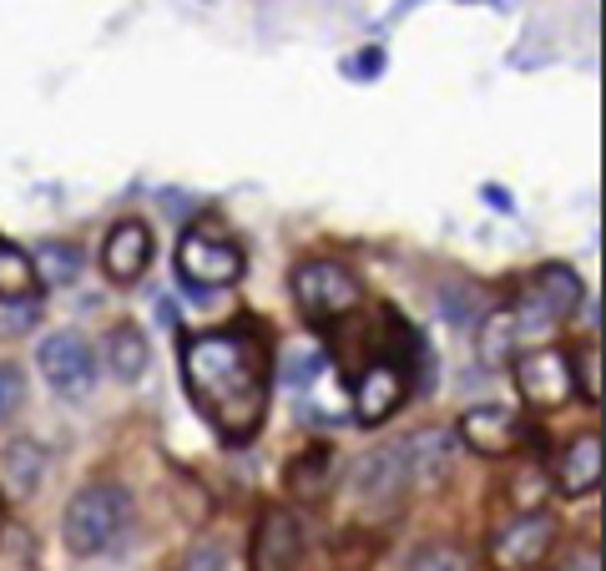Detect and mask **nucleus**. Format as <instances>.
<instances>
[{
	"label": "nucleus",
	"mask_w": 606,
	"mask_h": 571,
	"mask_svg": "<svg viewBox=\"0 0 606 571\" xmlns=\"http://www.w3.org/2000/svg\"><path fill=\"white\" fill-rule=\"evenodd\" d=\"M551 546H556L551 511H521V516L496 526V536H490V567L496 571H531L551 557Z\"/></svg>",
	"instance_id": "obj_7"
},
{
	"label": "nucleus",
	"mask_w": 606,
	"mask_h": 571,
	"mask_svg": "<svg viewBox=\"0 0 606 571\" xmlns=\"http://www.w3.org/2000/svg\"><path fill=\"white\" fill-rule=\"evenodd\" d=\"M152 268V228L142 218H121L102 243V273L112 283H137Z\"/></svg>",
	"instance_id": "obj_12"
},
{
	"label": "nucleus",
	"mask_w": 606,
	"mask_h": 571,
	"mask_svg": "<svg viewBox=\"0 0 606 571\" xmlns=\"http://www.w3.org/2000/svg\"><path fill=\"white\" fill-rule=\"evenodd\" d=\"M399 445H405L409 486H440V480L455 470V461H461V440H455V430H445V426L415 430V435L399 440Z\"/></svg>",
	"instance_id": "obj_13"
},
{
	"label": "nucleus",
	"mask_w": 606,
	"mask_h": 571,
	"mask_svg": "<svg viewBox=\"0 0 606 571\" xmlns=\"http://www.w3.org/2000/svg\"><path fill=\"white\" fill-rule=\"evenodd\" d=\"M303 557V521L289 505H268L253 532V571H293Z\"/></svg>",
	"instance_id": "obj_10"
},
{
	"label": "nucleus",
	"mask_w": 606,
	"mask_h": 571,
	"mask_svg": "<svg viewBox=\"0 0 606 571\" xmlns=\"http://www.w3.org/2000/svg\"><path fill=\"white\" fill-rule=\"evenodd\" d=\"M21 405H26V374H21V364H5V359H0V426H5Z\"/></svg>",
	"instance_id": "obj_22"
},
{
	"label": "nucleus",
	"mask_w": 606,
	"mask_h": 571,
	"mask_svg": "<svg viewBox=\"0 0 606 571\" xmlns=\"http://www.w3.org/2000/svg\"><path fill=\"white\" fill-rule=\"evenodd\" d=\"M486 202H490V208H505V213H511V193H501V187H486Z\"/></svg>",
	"instance_id": "obj_26"
},
{
	"label": "nucleus",
	"mask_w": 606,
	"mask_h": 571,
	"mask_svg": "<svg viewBox=\"0 0 606 571\" xmlns=\"http://www.w3.org/2000/svg\"><path fill=\"white\" fill-rule=\"evenodd\" d=\"M106 364L117 374L121 385H137L152 364V349H147V334L137 324H117V329L106 334Z\"/></svg>",
	"instance_id": "obj_16"
},
{
	"label": "nucleus",
	"mask_w": 606,
	"mask_h": 571,
	"mask_svg": "<svg viewBox=\"0 0 606 571\" xmlns=\"http://www.w3.org/2000/svg\"><path fill=\"white\" fill-rule=\"evenodd\" d=\"M40 470H46V451H40L36 440H15V445H5V476H11L15 491H36Z\"/></svg>",
	"instance_id": "obj_20"
},
{
	"label": "nucleus",
	"mask_w": 606,
	"mask_h": 571,
	"mask_svg": "<svg viewBox=\"0 0 606 571\" xmlns=\"http://www.w3.org/2000/svg\"><path fill=\"white\" fill-rule=\"evenodd\" d=\"M36 364L46 374V385L56 389L61 399H86L96 385V354L81 334L61 329V334H46L36 349Z\"/></svg>",
	"instance_id": "obj_8"
},
{
	"label": "nucleus",
	"mask_w": 606,
	"mask_h": 571,
	"mask_svg": "<svg viewBox=\"0 0 606 571\" xmlns=\"http://www.w3.org/2000/svg\"><path fill=\"white\" fill-rule=\"evenodd\" d=\"M409 491V465H405V445H380L354 465V496L370 511H389L399 505Z\"/></svg>",
	"instance_id": "obj_9"
},
{
	"label": "nucleus",
	"mask_w": 606,
	"mask_h": 571,
	"mask_svg": "<svg viewBox=\"0 0 606 571\" xmlns=\"http://www.w3.org/2000/svg\"><path fill=\"white\" fill-rule=\"evenodd\" d=\"M293 299H299L303 319L329 324L364 304V283H359L354 268H343L339 258H308V264L293 268Z\"/></svg>",
	"instance_id": "obj_3"
},
{
	"label": "nucleus",
	"mask_w": 606,
	"mask_h": 571,
	"mask_svg": "<svg viewBox=\"0 0 606 571\" xmlns=\"http://www.w3.org/2000/svg\"><path fill=\"white\" fill-rule=\"evenodd\" d=\"M183 385L228 445H248L268 415V339L253 324L193 334L183 345Z\"/></svg>",
	"instance_id": "obj_1"
},
{
	"label": "nucleus",
	"mask_w": 606,
	"mask_h": 571,
	"mask_svg": "<svg viewBox=\"0 0 606 571\" xmlns=\"http://www.w3.org/2000/svg\"><path fill=\"white\" fill-rule=\"evenodd\" d=\"M515 389L531 410H561L571 395H576V374H571V359L551 345H536L526 354H515Z\"/></svg>",
	"instance_id": "obj_6"
},
{
	"label": "nucleus",
	"mask_w": 606,
	"mask_h": 571,
	"mask_svg": "<svg viewBox=\"0 0 606 571\" xmlns=\"http://www.w3.org/2000/svg\"><path fill=\"white\" fill-rule=\"evenodd\" d=\"M405 571H470V557H465L461 546L435 541V546H420V551L409 557Z\"/></svg>",
	"instance_id": "obj_21"
},
{
	"label": "nucleus",
	"mask_w": 606,
	"mask_h": 571,
	"mask_svg": "<svg viewBox=\"0 0 606 571\" xmlns=\"http://www.w3.org/2000/svg\"><path fill=\"white\" fill-rule=\"evenodd\" d=\"M228 567V551H223V541H198L193 551L183 557V567L177 571H223Z\"/></svg>",
	"instance_id": "obj_23"
},
{
	"label": "nucleus",
	"mask_w": 606,
	"mask_h": 571,
	"mask_svg": "<svg viewBox=\"0 0 606 571\" xmlns=\"http://www.w3.org/2000/svg\"><path fill=\"white\" fill-rule=\"evenodd\" d=\"M36 264H31L26 248L15 243H0V304H26L36 299Z\"/></svg>",
	"instance_id": "obj_18"
},
{
	"label": "nucleus",
	"mask_w": 606,
	"mask_h": 571,
	"mask_svg": "<svg viewBox=\"0 0 606 571\" xmlns=\"http://www.w3.org/2000/svg\"><path fill=\"white\" fill-rule=\"evenodd\" d=\"M127 526H132V496L117 480H92L67 501L61 541L71 557H102L127 536Z\"/></svg>",
	"instance_id": "obj_2"
},
{
	"label": "nucleus",
	"mask_w": 606,
	"mask_h": 571,
	"mask_svg": "<svg viewBox=\"0 0 606 571\" xmlns=\"http://www.w3.org/2000/svg\"><path fill=\"white\" fill-rule=\"evenodd\" d=\"M409 385H405V370H399L395 359H374L370 370L359 374L354 395H349V405H354L359 426H380V420H389V415L405 405Z\"/></svg>",
	"instance_id": "obj_11"
},
{
	"label": "nucleus",
	"mask_w": 606,
	"mask_h": 571,
	"mask_svg": "<svg viewBox=\"0 0 606 571\" xmlns=\"http://www.w3.org/2000/svg\"><path fill=\"white\" fill-rule=\"evenodd\" d=\"M243 248H237L228 233H212V228H187L183 243H177V279L193 293H212V289H233L243 279Z\"/></svg>",
	"instance_id": "obj_4"
},
{
	"label": "nucleus",
	"mask_w": 606,
	"mask_h": 571,
	"mask_svg": "<svg viewBox=\"0 0 606 571\" xmlns=\"http://www.w3.org/2000/svg\"><path fill=\"white\" fill-rule=\"evenodd\" d=\"M602 486V435L571 440L556 461V491L561 496H592Z\"/></svg>",
	"instance_id": "obj_15"
},
{
	"label": "nucleus",
	"mask_w": 606,
	"mask_h": 571,
	"mask_svg": "<svg viewBox=\"0 0 606 571\" xmlns=\"http://www.w3.org/2000/svg\"><path fill=\"white\" fill-rule=\"evenodd\" d=\"M0 511H5V505H0Z\"/></svg>",
	"instance_id": "obj_27"
},
{
	"label": "nucleus",
	"mask_w": 606,
	"mask_h": 571,
	"mask_svg": "<svg viewBox=\"0 0 606 571\" xmlns=\"http://www.w3.org/2000/svg\"><path fill=\"white\" fill-rule=\"evenodd\" d=\"M475 354L486 370H505L515 354H521V329H515L511 308H490L486 324H480V339H475Z\"/></svg>",
	"instance_id": "obj_17"
},
{
	"label": "nucleus",
	"mask_w": 606,
	"mask_h": 571,
	"mask_svg": "<svg viewBox=\"0 0 606 571\" xmlns=\"http://www.w3.org/2000/svg\"><path fill=\"white\" fill-rule=\"evenodd\" d=\"M31 264H36V283L56 289V283H77L81 253L71 248V243H40V248L31 253Z\"/></svg>",
	"instance_id": "obj_19"
},
{
	"label": "nucleus",
	"mask_w": 606,
	"mask_h": 571,
	"mask_svg": "<svg viewBox=\"0 0 606 571\" xmlns=\"http://www.w3.org/2000/svg\"><path fill=\"white\" fill-rule=\"evenodd\" d=\"M581 385H586V395H592V405L602 399V354H586V364H581Z\"/></svg>",
	"instance_id": "obj_24"
},
{
	"label": "nucleus",
	"mask_w": 606,
	"mask_h": 571,
	"mask_svg": "<svg viewBox=\"0 0 606 571\" xmlns=\"http://www.w3.org/2000/svg\"><path fill=\"white\" fill-rule=\"evenodd\" d=\"M581 299H586V289H581V279L571 273V268H561V264L540 268L536 279H531V289L521 293V304L511 308L515 329H521V345H526V339H540V334H551L561 319H571V314L581 308Z\"/></svg>",
	"instance_id": "obj_5"
},
{
	"label": "nucleus",
	"mask_w": 606,
	"mask_h": 571,
	"mask_svg": "<svg viewBox=\"0 0 606 571\" xmlns=\"http://www.w3.org/2000/svg\"><path fill=\"white\" fill-rule=\"evenodd\" d=\"M380 67H384V51H380V46H370V51H359V61H349L343 71H349V77H374Z\"/></svg>",
	"instance_id": "obj_25"
},
{
	"label": "nucleus",
	"mask_w": 606,
	"mask_h": 571,
	"mask_svg": "<svg viewBox=\"0 0 606 571\" xmlns=\"http://www.w3.org/2000/svg\"><path fill=\"white\" fill-rule=\"evenodd\" d=\"M455 440L470 445L475 455H511L515 440H521V420H515L505 405H475V410L461 415Z\"/></svg>",
	"instance_id": "obj_14"
}]
</instances>
